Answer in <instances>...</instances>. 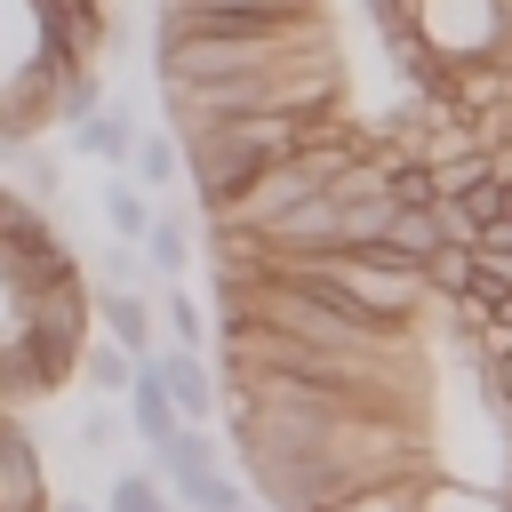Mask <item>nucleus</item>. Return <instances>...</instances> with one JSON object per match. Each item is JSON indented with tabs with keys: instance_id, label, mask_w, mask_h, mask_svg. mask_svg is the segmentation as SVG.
Returning <instances> with one entry per match:
<instances>
[{
	"instance_id": "2",
	"label": "nucleus",
	"mask_w": 512,
	"mask_h": 512,
	"mask_svg": "<svg viewBox=\"0 0 512 512\" xmlns=\"http://www.w3.org/2000/svg\"><path fill=\"white\" fill-rule=\"evenodd\" d=\"M336 48L328 40V16L320 24H272V32H232V40H176L160 48V80L168 88H216V80H248V72H280V64H304Z\"/></svg>"
},
{
	"instance_id": "3",
	"label": "nucleus",
	"mask_w": 512,
	"mask_h": 512,
	"mask_svg": "<svg viewBox=\"0 0 512 512\" xmlns=\"http://www.w3.org/2000/svg\"><path fill=\"white\" fill-rule=\"evenodd\" d=\"M144 368H152L160 400L176 408V424H184V432H208V416H216V376L200 368V352H168V344H160Z\"/></svg>"
},
{
	"instance_id": "1",
	"label": "nucleus",
	"mask_w": 512,
	"mask_h": 512,
	"mask_svg": "<svg viewBox=\"0 0 512 512\" xmlns=\"http://www.w3.org/2000/svg\"><path fill=\"white\" fill-rule=\"evenodd\" d=\"M160 104H168V128L176 136H200V128H224V120H336L344 112V56L320 48L304 64H280V72H248V80H216V88H168L160 80Z\"/></svg>"
},
{
	"instance_id": "4",
	"label": "nucleus",
	"mask_w": 512,
	"mask_h": 512,
	"mask_svg": "<svg viewBox=\"0 0 512 512\" xmlns=\"http://www.w3.org/2000/svg\"><path fill=\"white\" fill-rule=\"evenodd\" d=\"M48 504L56 496H48V472H40L32 440H24V424L0 416V512H48Z\"/></svg>"
},
{
	"instance_id": "11",
	"label": "nucleus",
	"mask_w": 512,
	"mask_h": 512,
	"mask_svg": "<svg viewBox=\"0 0 512 512\" xmlns=\"http://www.w3.org/2000/svg\"><path fill=\"white\" fill-rule=\"evenodd\" d=\"M168 488H176L192 512H240V504H248V496H240V480H232V464H224V472H192V480H168Z\"/></svg>"
},
{
	"instance_id": "5",
	"label": "nucleus",
	"mask_w": 512,
	"mask_h": 512,
	"mask_svg": "<svg viewBox=\"0 0 512 512\" xmlns=\"http://www.w3.org/2000/svg\"><path fill=\"white\" fill-rule=\"evenodd\" d=\"M88 320H104L112 352H128V360H152V352H160V344H152V304H144L136 288H88Z\"/></svg>"
},
{
	"instance_id": "10",
	"label": "nucleus",
	"mask_w": 512,
	"mask_h": 512,
	"mask_svg": "<svg viewBox=\"0 0 512 512\" xmlns=\"http://www.w3.org/2000/svg\"><path fill=\"white\" fill-rule=\"evenodd\" d=\"M152 464H160L152 480L168 488V480H192V472H224V448H216L208 432H176L168 448H152Z\"/></svg>"
},
{
	"instance_id": "9",
	"label": "nucleus",
	"mask_w": 512,
	"mask_h": 512,
	"mask_svg": "<svg viewBox=\"0 0 512 512\" xmlns=\"http://www.w3.org/2000/svg\"><path fill=\"white\" fill-rule=\"evenodd\" d=\"M96 208H104V224H112V240H120V248H136V240L152 232V200H144V184H128V176H112Z\"/></svg>"
},
{
	"instance_id": "16",
	"label": "nucleus",
	"mask_w": 512,
	"mask_h": 512,
	"mask_svg": "<svg viewBox=\"0 0 512 512\" xmlns=\"http://www.w3.org/2000/svg\"><path fill=\"white\" fill-rule=\"evenodd\" d=\"M80 376H88V392H128L136 360H128V352H112V344H80Z\"/></svg>"
},
{
	"instance_id": "12",
	"label": "nucleus",
	"mask_w": 512,
	"mask_h": 512,
	"mask_svg": "<svg viewBox=\"0 0 512 512\" xmlns=\"http://www.w3.org/2000/svg\"><path fill=\"white\" fill-rule=\"evenodd\" d=\"M440 480V472H432ZM432 480H384V488H360V496H344L336 512H424V488Z\"/></svg>"
},
{
	"instance_id": "20",
	"label": "nucleus",
	"mask_w": 512,
	"mask_h": 512,
	"mask_svg": "<svg viewBox=\"0 0 512 512\" xmlns=\"http://www.w3.org/2000/svg\"><path fill=\"white\" fill-rule=\"evenodd\" d=\"M128 160H136V176H144V184H168V176H176V144H168V136H136V144H128Z\"/></svg>"
},
{
	"instance_id": "24",
	"label": "nucleus",
	"mask_w": 512,
	"mask_h": 512,
	"mask_svg": "<svg viewBox=\"0 0 512 512\" xmlns=\"http://www.w3.org/2000/svg\"><path fill=\"white\" fill-rule=\"evenodd\" d=\"M504 488H512V472H504Z\"/></svg>"
},
{
	"instance_id": "7",
	"label": "nucleus",
	"mask_w": 512,
	"mask_h": 512,
	"mask_svg": "<svg viewBox=\"0 0 512 512\" xmlns=\"http://www.w3.org/2000/svg\"><path fill=\"white\" fill-rule=\"evenodd\" d=\"M128 424L144 432V448H168V440L184 432V424H176V408L160 400V384H152V368H144V360H136V376H128Z\"/></svg>"
},
{
	"instance_id": "8",
	"label": "nucleus",
	"mask_w": 512,
	"mask_h": 512,
	"mask_svg": "<svg viewBox=\"0 0 512 512\" xmlns=\"http://www.w3.org/2000/svg\"><path fill=\"white\" fill-rule=\"evenodd\" d=\"M128 144H136L128 112H88V120L72 128V152H88V160H104V168H128Z\"/></svg>"
},
{
	"instance_id": "6",
	"label": "nucleus",
	"mask_w": 512,
	"mask_h": 512,
	"mask_svg": "<svg viewBox=\"0 0 512 512\" xmlns=\"http://www.w3.org/2000/svg\"><path fill=\"white\" fill-rule=\"evenodd\" d=\"M440 248V224H432V208H392V224H384V264H400V272H416L424 256Z\"/></svg>"
},
{
	"instance_id": "19",
	"label": "nucleus",
	"mask_w": 512,
	"mask_h": 512,
	"mask_svg": "<svg viewBox=\"0 0 512 512\" xmlns=\"http://www.w3.org/2000/svg\"><path fill=\"white\" fill-rule=\"evenodd\" d=\"M424 512H504V496H472V488H456L448 472L424 488Z\"/></svg>"
},
{
	"instance_id": "21",
	"label": "nucleus",
	"mask_w": 512,
	"mask_h": 512,
	"mask_svg": "<svg viewBox=\"0 0 512 512\" xmlns=\"http://www.w3.org/2000/svg\"><path fill=\"white\" fill-rule=\"evenodd\" d=\"M0 336H16V288H8V272H0Z\"/></svg>"
},
{
	"instance_id": "15",
	"label": "nucleus",
	"mask_w": 512,
	"mask_h": 512,
	"mask_svg": "<svg viewBox=\"0 0 512 512\" xmlns=\"http://www.w3.org/2000/svg\"><path fill=\"white\" fill-rule=\"evenodd\" d=\"M160 320H168V352H200V336H208V312L192 304V288H168V304H160Z\"/></svg>"
},
{
	"instance_id": "17",
	"label": "nucleus",
	"mask_w": 512,
	"mask_h": 512,
	"mask_svg": "<svg viewBox=\"0 0 512 512\" xmlns=\"http://www.w3.org/2000/svg\"><path fill=\"white\" fill-rule=\"evenodd\" d=\"M104 512H168V488L152 472H120L112 496H104Z\"/></svg>"
},
{
	"instance_id": "18",
	"label": "nucleus",
	"mask_w": 512,
	"mask_h": 512,
	"mask_svg": "<svg viewBox=\"0 0 512 512\" xmlns=\"http://www.w3.org/2000/svg\"><path fill=\"white\" fill-rule=\"evenodd\" d=\"M144 264L168 272V280L184 272V224H176V216H152V232H144Z\"/></svg>"
},
{
	"instance_id": "23",
	"label": "nucleus",
	"mask_w": 512,
	"mask_h": 512,
	"mask_svg": "<svg viewBox=\"0 0 512 512\" xmlns=\"http://www.w3.org/2000/svg\"><path fill=\"white\" fill-rule=\"evenodd\" d=\"M240 512H256V504H240Z\"/></svg>"
},
{
	"instance_id": "22",
	"label": "nucleus",
	"mask_w": 512,
	"mask_h": 512,
	"mask_svg": "<svg viewBox=\"0 0 512 512\" xmlns=\"http://www.w3.org/2000/svg\"><path fill=\"white\" fill-rule=\"evenodd\" d=\"M48 512H96V504H80V496H64V504H48Z\"/></svg>"
},
{
	"instance_id": "13",
	"label": "nucleus",
	"mask_w": 512,
	"mask_h": 512,
	"mask_svg": "<svg viewBox=\"0 0 512 512\" xmlns=\"http://www.w3.org/2000/svg\"><path fill=\"white\" fill-rule=\"evenodd\" d=\"M88 112H104V72H64V80H56V120L80 128Z\"/></svg>"
},
{
	"instance_id": "14",
	"label": "nucleus",
	"mask_w": 512,
	"mask_h": 512,
	"mask_svg": "<svg viewBox=\"0 0 512 512\" xmlns=\"http://www.w3.org/2000/svg\"><path fill=\"white\" fill-rule=\"evenodd\" d=\"M160 8H200V16H320V0H160Z\"/></svg>"
}]
</instances>
